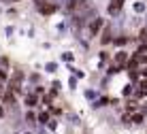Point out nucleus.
I'll use <instances>...</instances> for the list:
<instances>
[{"mask_svg":"<svg viewBox=\"0 0 147 134\" xmlns=\"http://www.w3.org/2000/svg\"><path fill=\"white\" fill-rule=\"evenodd\" d=\"M88 7H92L90 0H66V4H64V9H66V13H70V17L83 13Z\"/></svg>","mask_w":147,"mask_h":134,"instance_id":"obj_1","label":"nucleus"},{"mask_svg":"<svg viewBox=\"0 0 147 134\" xmlns=\"http://www.w3.org/2000/svg\"><path fill=\"white\" fill-rule=\"evenodd\" d=\"M105 28V19H100V17H94L92 22L88 24V36L90 38H96V36H100V30Z\"/></svg>","mask_w":147,"mask_h":134,"instance_id":"obj_2","label":"nucleus"},{"mask_svg":"<svg viewBox=\"0 0 147 134\" xmlns=\"http://www.w3.org/2000/svg\"><path fill=\"white\" fill-rule=\"evenodd\" d=\"M58 9H60L58 2H53V0H47V2H43V4L38 7V11H40V15H53Z\"/></svg>","mask_w":147,"mask_h":134,"instance_id":"obj_3","label":"nucleus"},{"mask_svg":"<svg viewBox=\"0 0 147 134\" xmlns=\"http://www.w3.org/2000/svg\"><path fill=\"white\" fill-rule=\"evenodd\" d=\"M128 58H130L128 51H117V53L113 55V64L117 66V68H126V64H128Z\"/></svg>","mask_w":147,"mask_h":134,"instance_id":"obj_4","label":"nucleus"},{"mask_svg":"<svg viewBox=\"0 0 147 134\" xmlns=\"http://www.w3.org/2000/svg\"><path fill=\"white\" fill-rule=\"evenodd\" d=\"M124 2H126V0H111L109 7H107V13L111 15V17L119 15V13H121V7H124Z\"/></svg>","mask_w":147,"mask_h":134,"instance_id":"obj_5","label":"nucleus"},{"mask_svg":"<svg viewBox=\"0 0 147 134\" xmlns=\"http://www.w3.org/2000/svg\"><path fill=\"white\" fill-rule=\"evenodd\" d=\"M113 30H111V26H105V28H102V34H100V43H102V45H111V43H113Z\"/></svg>","mask_w":147,"mask_h":134,"instance_id":"obj_6","label":"nucleus"},{"mask_svg":"<svg viewBox=\"0 0 147 134\" xmlns=\"http://www.w3.org/2000/svg\"><path fill=\"white\" fill-rule=\"evenodd\" d=\"M2 104H4V106H15V92L4 90V94H2Z\"/></svg>","mask_w":147,"mask_h":134,"instance_id":"obj_7","label":"nucleus"},{"mask_svg":"<svg viewBox=\"0 0 147 134\" xmlns=\"http://www.w3.org/2000/svg\"><path fill=\"white\" fill-rule=\"evenodd\" d=\"M24 102H26V106H28V109H32V106H36L38 98H36V94H26V98H24Z\"/></svg>","mask_w":147,"mask_h":134,"instance_id":"obj_8","label":"nucleus"},{"mask_svg":"<svg viewBox=\"0 0 147 134\" xmlns=\"http://www.w3.org/2000/svg\"><path fill=\"white\" fill-rule=\"evenodd\" d=\"M136 94L139 96H147V79H141L136 83Z\"/></svg>","mask_w":147,"mask_h":134,"instance_id":"obj_9","label":"nucleus"},{"mask_svg":"<svg viewBox=\"0 0 147 134\" xmlns=\"http://www.w3.org/2000/svg\"><path fill=\"white\" fill-rule=\"evenodd\" d=\"M26 123H28V126H36V123H38V117L34 115L32 111H28V113H26Z\"/></svg>","mask_w":147,"mask_h":134,"instance_id":"obj_10","label":"nucleus"},{"mask_svg":"<svg viewBox=\"0 0 147 134\" xmlns=\"http://www.w3.org/2000/svg\"><path fill=\"white\" fill-rule=\"evenodd\" d=\"M128 40H130L128 36H117V38H113V45H115V47H124Z\"/></svg>","mask_w":147,"mask_h":134,"instance_id":"obj_11","label":"nucleus"},{"mask_svg":"<svg viewBox=\"0 0 147 134\" xmlns=\"http://www.w3.org/2000/svg\"><path fill=\"white\" fill-rule=\"evenodd\" d=\"M132 9H134V13H145V11H147L145 2H141V0H139V2H134V4H132Z\"/></svg>","mask_w":147,"mask_h":134,"instance_id":"obj_12","label":"nucleus"},{"mask_svg":"<svg viewBox=\"0 0 147 134\" xmlns=\"http://www.w3.org/2000/svg\"><path fill=\"white\" fill-rule=\"evenodd\" d=\"M130 121H132V123H143L145 121V115H143V113H134V115L130 117Z\"/></svg>","mask_w":147,"mask_h":134,"instance_id":"obj_13","label":"nucleus"},{"mask_svg":"<svg viewBox=\"0 0 147 134\" xmlns=\"http://www.w3.org/2000/svg\"><path fill=\"white\" fill-rule=\"evenodd\" d=\"M49 119H51V117H49V113H47V111L38 115V123H40V126H47V121H49Z\"/></svg>","mask_w":147,"mask_h":134,"instance_id":"obj_14","label":"nucleus"},{"mask_svg":"<svg viewBox=\"0 0 147 134\" xmlns=\"http://www.w3.org/2000/svg\"><path fill=\"white\" fill-rule=\"evenodd\" d=\"M107 102H109V98H98V100L92 102V106H94V109H100V106H105Z\"/></svg>","mask_w":147,"mask_h":134,"instance_id":"obj_15","label":"nucleus"},{"mask_svg":"<svg viewBox=\"0 0 147 134\" xmlns=\"http://www.w3.org/2000/svg\"><path fill=\"white\" fill-rule=\"evenodd\" d=\"M55 68H58L55 62H47V64H45V70H47V73H55Z\"/></svg>","mask_w":147,"mask_h":134,"instance_id":"obj_16","label":"nucleus"},{"mask_svg":"<svg viewBox=\"0 0 147 134\" xmlns=\"http://www.w3.org/2000/svg\"><path fill=\"white\" fill-rule=\"evenodd\" d=\"M126 111H128V113L136 111V102H134V100H128V102H126Z\"/></svg>","mask_w":147,"mask_h":134,"instance_id":"obj_17","label":"nucleus"},{"mask_svg":"<svg viewBox=\"0 0 147 134\" xmlns=\"http://www.w3.org/2000/svg\"><path fill=\"white\" fill-rule=\"evenodd\" d=\"M85 98L94 102V100H96V92H94V90H88V92H85Z\"/></svg>","mask_w":147,"mask_h":134,"instance_id":"obj_18","label":"nucleus"},{"mask_svg":"<svg viewBox=\"0 0 147 134\" xmlns=\"http://www.w3.org/2000/svg\"><path fill=\"white\" fill-rule=\"evenodd\" d=\"M62 62H73V53H70V51L62 53Z\"/></svg>","mask_w":147,"mask_h":134,"instance_id":"obj_19","label":"nucleus"},{"mask_svg":"<svg viewBox=\"0 0 147 134\" xmlns=\"http://www.w3.org/2000/svg\"><path fill=\"white\" fill-rule=\"evenodd\" d=\"M7 77H9V73H7V68H0V81H7Z\"/></svg>","mask_w":147,"mask_h":134,"instance_id":"obj_20","label":"nucleus"},{"mask_svg":"<svg viewBox=\"0 0 147 134\" xmlns=\"http://www.w3.org/2000/svg\"><path fill=\"white\" fill-rule=\"evenodd\" d=\"M139 38H141V40H147V26H145V28H143V30H141V34H139Z\"/></svg>","mask_w":147,"mask_h":134,"instance_id":"obj_21","label":"nucleus"},{"mask_svg":"<svg viewBox=\"0 0 147 134\" xmlns=\"http://www.w3.org/2000/svg\"><path fill=\"white\" fill-rule=\"evenodd\" d=\"M68 85L75 90V87H77V77H70V79H68Z\"/></svg>","mask_w":147,"mask_h":134,"instance_id":"obj_22","label":"nucleus"},{"mask_svg":"<svg viewBox=\"0 0 147 134\" xmlns=\"http://www.w3.org/2000/svg\"><path fill=\"white\" fill-rule=\"evenodd\" d=\"M0 66H2V68H7V66H9V58H0Z\"/></svg>","mask_w":147,"mask_h":134,"instance_id":"obj_23","label":"nucleus"},{"mask_svg":"<svg viewBox=\"0 0 147 134\" xmlns=\"http://www.w3.org/2000/svg\"><path fill=\"white\" fill-rule=\"evenodd\" d=\"M47 126H49V130H55V126H58V123H55V119H49Z\"/></svg>","mask_w":147,"mask_h":134,"instance_id":"obj_24","label":"nucleus"},{"mask_svg":"<svg viewBox=\"0 0 147 134\" xmlns=\"http://www.w3.org/2000/svg\"><path fill=\"white\" fill-rule=\"evenodd\" d=\"M2 94H4V85H2V81H0V98H2Z\"/></svg>","mask_w":147,"mask_h":134,"instance_id":"obj_25","label":"nucleus"},{"mask_svg":"<svg viewBox=\"0 0 147 134\" xmlns=\"http://www.w3.org/2000/svg\"><path fill=\"white\" fill-rule=\"evenodd\" d=\"M4 115V109H2V106H0V117H2Z\"/></svg>","mask_w":147,"mask_h":134,"instance_id":"obj_26","label":"nucleus"},{"mask_svg":"<svg viewBox=\"0 0 147 134\" xmlns=\"http://www.w3.org/2000/svg\"><path fill=\"white\" fill-rule=\"evenodd\" d=\"M24 134H32V132H24Z\"/></svg>","mask_w":147,"mask_h":134,"instance_id":"obj_27","label":"nucleus"},{"mask_svg":"<svg viewBox=\"0 0 147 134\" xmlns=\"http://www.w3.org/2000/svg\"><path fill=\"white\" fill-rule=\"evenodd\" d=\"M53 2H60V0H53Z\"/></svg>","mask_w":147,"mask_h":134,"instance_id":"obj_28","label":"nucleus"}]
</instances>
